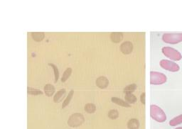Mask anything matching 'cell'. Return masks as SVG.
I'll return each instance as SVG.
<instances>
[{"mask_svg":"<svg viewBox=\"0 0 182 129\" xmlns=\"http://www.w3.org/2000/svg\"><path fill=\"white\" fill-rule=\"evenodd\" d=\"M150 116L153 119L159 123L164 122L166 120L165 113L157 105L152 104L150 106Z\"/></svg>","mask_w":182,"mask_h":129,"instance_id":"6da1fadb","label":"cell"},{"mask_svg":"<svg viewBox=\"0 0 182 129\" xmlns=\"http://www.w3.org/2000/svg\"><path fill=\"white\" fill-rule=\"evenodd\" d=\"M162 52L166 57L171 59L172 60L179 61L181 60L182 56L181 54L176 49L173 48L171 47H164L162 48Z\"/></svg>","mask_w":182,"mask_h":129,"instance_id":"7a4b0ae2","label":"cell"},{"mask_svg":"<svg viewBox=\"0 0 182 129\" xmlns=\"http://www.w3.org/2000/svg\"><path fill=\"white\" fill-rule=\"evenodd\" d=\"M166 82V77L163 73L152 71L150 73L151 84L160 85Z\"/></svg>","mask_w":182,"mask_h":129,"instance_id":"3957f363","label":"cell"},{"mask_svg":"<svg viewBox=\"0 0 182 129\" xmlns=\"http://www.w3.org/2000/svg\"><path fill=\"white\" fill-rule=\"evenodd\" d=\"M162 40L166 43L177 44L182 41V34H165L163 35Z\"/></svg>","mask_w":182,"mask_h":129,"instance_id":"277c9868","label":"cell"},{"mask_svg":"<svg viewBox=\"0 0 182 129\" xmlns=\"http://www.w3.org/2000/svg\"><path fill=\"white\" fill-rule=\"evenodd\" d=\"M85 121L84 117L81 113H76L71 115V116L69 118L68 121V124L71 127H78L80 125H82Z\"/></svg>","mask_w":182,"mask_h":129,"instance_id":"5b68a950","label":"cell"},{"mask_svg":"<svg viewBox=\"0 0 182 129\" xmlns=\"http://www.w3.org/2000/svg\"><path fill=\"white\" fill-rule=\"evenodd\" d=\"M160 66L162 68L170 72H178L180 67L176 63L168 60H162L160 61Z\"/></svg>","mask_w":182,"mask_h":129,"instance_id":"8992f818","label":"cell"},{"mask_svg":"<svg viewBox=\"0 0 182 129\" xmlns=\"http://www.w3.org/2000/svg\"><path fill=\"white\" fill-rule=\"evenodd\" d=\"M133 50V45L130 41H127L122 43L120 46V51L124 54H130Z\"/></svg>","mask_w":182,"mask_h":129,"instance_id":"52a82bcc","label":"cell"},{"mask_svg":"<svg viewBox=\"0 0 182 129\" xmlns=\"http://www.w3.org/2000/svg\"><path fill=\"white\" fill-rule=\"evenodd\" d=\"M109 84V81L107 79L102 76V77H100L99 78L97 79L96 80V85L99 87L100 89H105L107 87Z\"/></svg>","mask_w":182,"mask_h":129,"instance_id":"ba28073f","label":"cell"},{"mask_svg":"<svg viewBox=\"0 0 182 129\" xmlns=\"http://www.w3.org/2000/svg\"><path fill=\"white\" fill-rule=\"evenodd\" d=\"M65 95V89H61V90H59L54 96V102H56V103H59V102H61L63 100V98H64Z\"/></svg>","mask_w":182,"mask_h":129,"instance_id":"9c48e42d","label":"cell"},{"mask_svg":"<svg viewBox=\"0 0 182 129\" xmlns=\"http://www.w3.org/2000/svg\"><path fill=\"white\" fill-rule=\"evenodd\" d=\"M123 38V35L122 33H113L111 34V40L114 43H120Z\"/></svg>","mask_w":182,"mask_h":129,"instance_id":"30bf717a","label":"cell"},{"mask_svg":"<svg viewBox=\"0 0 182 129\" xmlns=\"http://www.w3.org/2000/svg\"><path fill=\"white\" fill-rule=\"evenodd\" d=\"M111 101L117 105H120V106H124V107H130V105L129 104L128 102L123 101V100L120 99L118 97H112Z\"/></svg>","mask_w":182,"mask_h":129,"instance_id":"8fae6325","label":"cell"},{"mask_svg":"<svg viewBox=\"0 0 182 129\" xmlns=\"http://www.w3.org/2000/svg\"><path fill=\"white\" fill-rule=\"evenodd\" d=\"M44 91L47 97H51L55 93V87L51 84H48L44 87Z\"/></svg>","mask_w":182,"mask_h":129,"instance_id":"7c38bea8","label":"cell"},{"mask_svg":"<svg viewBox=\"0 0 182 129\" xmlns=\"http://www.w3.org/2000/svg\"><path fill=\"white\" fill-rule=\"evenodd\" d=\"M128 127L129 129H138L139 127V123L137 119H130L128 123Z\"/></svg>","mask_w":182,"mask_h":129,"instance_id":"4fadbf2b","label":"cell"},{"mask_svg":"<svg viewBox=\"0 0 182 129\" xmlns=\"http://www.w3.org/2000/svg\"><path fill=\"white\" fill-rule=\"evenodd\" d=\"M182 124V114L174 118L169 121V125L172 126H176Z\"/></svg>","mask_w":182,"mask_h":129,"instance_id":"5bb4252c","label":"cell"},{"mask_svg":"<svg viewBox=\"0 0 182 129\" xmlns=\"http://www.w3.org/2000/svg\"><path fill=\"white\" fill-rule=\"evenodd\" d=\"M95 105L92 103H88L85 106V111L89 113H93L95 111Z\"/></svg>","mask_w":182,"mask_h":129,"instance_id":"9a60e30c","label":"cell"},{"mask_svg":"<svg viewBox=\"0 0 182 129\" xmlns=\"http://www.w3.org/2000/svg\"><path fill=\"white\" fill-rule=\"evenodd\" d=\"M125 100L128 104H134L137 102V97L132 94H126Z\"/></svg>","mask_w":182,"mask_h":129,"instance_id":"2e32d148","label":"cell"},{"mask_svg":"<svg viewBox=\"0 0 182 129\" xmlns=\"http://www.w3.org/2000/svg\"><path fill=\"white\" fill-rule=\"evenodd\" d=\"M32 38L34 41L39 42L44 38V34L43 33H32Z\"/></svg>","mask_w":182,"mask_h":129,"instance_id":"e0dca14e","label":"cell"},{"mask_svg":"<svg viewBox=\"0 0 182 129\" xmlns=\"http://www.w3.org/2000/svg\"><path fill=\"white\" fill-rule=\"evenodd\" d=\"M73 94H74V91L73 90H71L70 91L69 95H68V97L66 99L64 100V102H63V105H62V108H65V107H66L69 104L70 102H71V100L72 98H73Z\"/></svg>","mask_w":182,"mask_h":129,"instance_id":"ac0fdd59","label":"cell"},{"mask_svg":"<svg viewBox=\"0 0 182 129\" xmlns=\"http://www.w3.org/2000/svg\"><path fill=\"white\" fill-rule=\"evenodd\" d=\"M137 89V85L135 84H132L127 86L124 89V93L125 94H131L132 93L133 91H135Z\"/></svg>","mask_w":182,"mask_h":129,"instance_id":"d6986e66","label":"cell"},{"mask_svg":"<svg viewBox=\"0 0 182 129\" xmlns=\"http://www.w3.org/2000/svg\"><path fill=\"white\" fill-rule=\"evenodd\" d=\"M71 73H72V69L70 68V67L67 68L66 70H65L63 74V77L61 78V82H65V81L70 77V76L71 75Z\"/></svg>","mask_w":182,"mask_h":129,"instance_id":"ffe728a7","label":"cell"},{"mask_svg":"<svg viewBox=\"0 0 182 129\" xmlns=\"http://www.w3.org/2000/svg\"><path fill=\"white\" fill-rule=\"evenodd\" d=\"M49 65H50V66L52 67L53 70H54V76H55V82H54L56 83L57 82H58V77H59V72H58V67H57L54 64H53V63H49Z\"/></svg>","mask_w":182,"mask_h":129,"instance_id":"44dd1931","label":"cell"},{"mask_svg":"<svg viewBox=\"0 0 182 129\" xmlns=\"http://www.w3.org/2000/svg\"><path fill=\"white\" fill-rule=\"evenodd\" d=\"M28 94L32 95H41L43 92L41 90H39V89L32 88V87H28Z\"/></svg>","mask_w":182,"mask_h":129,"instance_id":"7402d4cb","label":"cell"},{"mask_svg":"<svg viewBox=\"0 0 182 129\" xmlns=\"http://www.w3.org/2000/svg\"><path fill=\"white\" fill-rule=\"evenodd\" d=\"M118 116H119V113L116 109H112L108 112V116L111 119H116L118 117Z\"/></svg>","mask_w":182,"mask_h":129,"instance_id":"603a6c76","label":"cell"},{"mask_svg":"<svg viewBox=\"0 0 182 129\" xmlns=\"http://www.w3.org/2000/svg\"><path fill=\"white\" fill-rule=\"evenodd\" d=\"M140 100H141V102L143 104H145V93H142V95L140 96Z\"/></svg>","mask_w":182,"mask_h":129,"instance_id":"cb8c5ba5","label":"cell"},{"mask_svg":"<svg viewBox=\"0 0 182 129\" xmlns=\"http://www.w3.org/2000/svg\"><path fill=\"white\" fill-rule=\"evenodd\" d=\"M174 129H182V127H179V128H174Z\"/></svg>","mask_w":182,"mask_h":129,"instance_id":"d4e9b609","label":"cell"}]
</instances>
